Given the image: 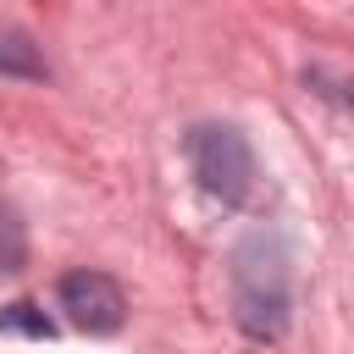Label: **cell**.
Listing matches in <instances>:
<instances>
[{"label":"cell","instance_id":"3957f363","mask_svg":"<svg viewBox=\"0 0 354 354\" xmlns=\"http://www.w3.org/2000/svg\"><path fill=\"white\" fill-rule=\"evenodd\" d=\"M61 310H66V321L77 326V332H94V337H105V332H116L122 326V315H127V299H122V288H116V277H105V271H66L61 277Z\"/></svg>","mask_w":354,"mask_h":354},{"label":"cell","instance_id":"277c9868","mask_svg":"<svg viewBox=\"0 0 354 354\" xmlns=\"http://www.w3.org/2000/svg\"><path fill=\"white\" fill-rule=\"evenodd\" d=\"M0 332H22V337H55V321H50L39 304L17 299V304H6V310H0Z\"/></svg>","mask_w":354,"mask_h":354},{"label":"cell","instance_id":"5b68a950","mask_svg":"<svg viewBox=\"0 0 354 354\" xmlns=\"http://www.w3.org/2000/svg\"><path fill=\"white\" fill-rule=\"evenodd\" d=\"M0 72H22V77H44V61L33 55L28 39H0Z\"/></svg>","mask_w":354,"mask_h":354},{"label":"cell","instance_id":"8992f818","mask_svg":"<svg viewBox=\"0 0 354 354\" xmlns=\"http://www.w3.org/2000/svg\"><path fill=\"white\" fill-rule=\"evenodd\" d=\"M22 254H28V243H22V227L0 210V277L6 271H22Z\"/></svg>","mask_w":354,"mask_h":354},{"label":"cell","instance_id":"7a4b0ae2","mask_svg":"<svg viewBox=\"0 0 354 354\" xmlns=\"http://www.w3.org/2000/svg\"><path fill=\"white\" fill-rule=\"evenodd\" d=\"M188 166H194L199 188L221 205H238L254 188V149L227 122H205V127L188 133Z\"/></svg>","mask_w":354,"mask_h":354},{"label":"cell","instance_id":"6da1fadb","mask_svg":"<svg viewBox=\"0 0 354 354\" xmlns=\"http://www.w3.org/2000/svg\"><path fill=\"white\" fill-rule=\"evenodd\" d=\"M232 315L260 343L266 337H282V326H288V266H282V254H266V238H249L238 249Z\"/></svg>","mask_w":354,"mask_h":354}]
</instances>
